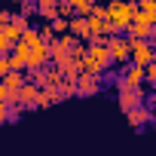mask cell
Listing matches in <instances>:
<instances>
[{"instance_id": "23", "label": "cell", "mask_w": 156, "mask_h": 156, "mask_svg": "<svg viewBox=\"0 0 156 156\" xmlns=\"http://www.w3.org/2000/svg\"><path fill=\"white\" fill-rule=\"evenodd\" d=\"M52 28H55V34L61 37V34H67V31H70V19H55V22H52Z\"/></svg>"}, {"instance_id": "1", "label": "cell", "mask_w": 156, "mask_h": 156, "mask_svg": "<svg viewBox=\"0 0 156 156\" xmlns=\"http://www.w3.org/2000/svg\"><path fill=\"white\" fill-rule=\"evenodd\" d=\"M138 0H110L107 3V19L113 25V34H126V28L135 22Z\"/></svg>"}, {"instance_id": "28", "label": "cell", "mask_w": 156, "mask_h": 156, "mask_svg": "<svg viewBox=\"0 0 156 156\" xmlns=\"http://www.w3.org/2000/svg\"><path fill=\"white\" fill-rule=\"evenodd\" d=\"M9 3H22V0H9Z\"/></svg>"}, {"instance_id": "25", "label": "cell", "mask_w": 156, "mask_h": 156, "mask_svg": "<svg viewBox=\"0 0 156 156\" xmlns=\"http://www.w3.org/2000/svg\"><path fill=\"white\" fill-rule=\"evenodd\" d=\"M12 19H16V12H12V9H0V28H9V25H12Z\"/></svg>"}, {"instance_id": "30", "label": "cell", "mask_w": 156, "mask_h": 156, "mask_svg": "<svg viewBox=\"0 0 156 156\" xmlns=\"http://www.w3.org/2000/svg\"><path fill=\"white\" fill-rule=\"evenodd\" d=\"M153 129H156V116H153Z\"/></svg>"}, {"instance_id": "16", "label": "cell", "mask_w": 156, "mask_h": 156, "mask_svg": "<svg viewBox=\"0 0 156 156\" xmlns=\"http://www.w3.org/2000/svg\"><path fill=\"white\" fill-rule=\"evenodd\" d=\"M58 89H61V95H64V98H76V76L64 73V80L58 83Z\"/></svg>"}, {"instance_id": "17", "label": "cell", "mask_w": 156, "mask_h": 156, "mask_svg": "<svg viewBox=\"0 0 156 156\" xmlns=\"http://www.w3.org/2000/svg\"><path fill=\"white\" fill-rule=\"evenodd\" d=\"M16 70V61H12V52H0V80H3L6 73Z\"/></svg>"}, {"instance_id": "4", "label": "cell", "mask_w": 156, "mask_h": 156, "mask_svg": "<svg viewBox=\"0 0 156 156\" xmlns=\"http://www.w3.org/2000/svg\"><path fill=\"white\" fill-rule=\"evenodd\" d=\"M129 40H132V64H150L156 40H141V37H129Z\"/></svg>"}, {"instance_id": "14", "label": "cell", "mask_w": 156, "mask_h": 156, "mask_svg": "<svg viewBox=\"0 0 156 156\" xmlns=\"http://www.w3.org/2000/svg\"><path fill=\"white\" fill-rule=\"evenodd\" d=\"M89 28H92V34H113V25H110V19L107 16H89Z\"/></svg>"}, {"instance_id": "9", "label": "cell", "mask_w": 156, "mask_h": 156, "mask_svg": "<svg viewBox=\"0 0 156 156\" xmlns=\"http://www.w3.org/2000/svg\"><path fill=\"white\" fill-rule=\"evenodd\" d=\"M40 89H43V86H37V83H31V80H28V83H25L19 92H16V95H19V104H22L25 110H31V107L37 110V98H40Z\"/></svg>"}, {"instance_id": "2", "label": "cell", "mask_w": 156, "mask_h": 156, "mask_svg": "<svg viewBox=\"0 0 156 156\" xmlns=\"http://www.w3.org/2000/svg\"><path fill=\"white\" fill-rule=\"evenodd\" d=\"M107 67H113L110 46H107V43H89V49H86V58H83V70L104 76V70H107Z\"/></svg>"}, {"instance_id": "7", "label": "cell", "mask_w": 156, "mask_h": 156, "mask_svg": "<svg viewBox=\"0 0 156 156\" xmlns=\"http://www.w3.org/2000/svg\"><path fill=\"white\" fill-rule=\"evenodd\" d=\"M153 110L147 107V104H138V107H132V110H126V119H129V126L132 129H144V126H153Z\"/></svg>"}, {"instance_id": "8", "label": "cell", "mask_w": 156, "mask_h": 156, "mask_svg": "<svg viewBox=\"0 0 156 156\" xmlns=\"http://www.w3.org/2000/svg\"><path fill=\"white\" fill-rule=\"evenodd\" d=\"M119 76L132 86V89H141V83L147 80V70H144V64H119Z\"/></svg>"}, {"instance_id": "5", "label": "cell", "mask_w": 156, "mask_h": 156, "mask_svg": "<svg viewBox=\"0 0 156 156\" xmlns=\"http://www.w3.org/2000/svg\"><path fill=\"white\" fill-rule=\"evenodd\" d=\"M101 92V76L98 73H89L83 70L80 76H76V98H92Z\"/></svg>"}, {"instance_id": "29", "label": "cell", "mask_w": 156, "mask_h": 156, "mask_svg": "<svg viewBox=\"0 0 156 156\" xmlns=\"http://www.w3.org/2000/svg\"><path fill=\"white\" fill-rule=\"evenodd\" d=\"M153 61H156V49H153Z\"/></svg>"}, {"instance_id": "10", "label": "cell", "mask_w": 156, "mask_h": 156, "mask_svg": "<svg viewBox=\"0 0 156 156\" xmlns=\"http://www.w3.org/2000/svg\"><path fill=\"white\" fill-rule=\"evenodd\" d=\"M116 104H119L122 113L132 110V107H138V104H144V89H126V92H116Z\"/></svg>"}, {"instance_id": "19", "label": "cell", "mask_w": 156, "mask_h": 156, "mask_svg": "<svg viewBox=\"0 0 156 156\" xmlns=\"http://www.w3.org/2000/svg\"><path fill=\"white\" fill-rule=\"evenodd\" d=\"M19 16H25V19L37 16V0H22L19 3Z\"/></svg>"}, {"instance_id": "20", "label": "cell", "mask_w": 156, "mask_h": 156, "mask_svg": "<svg viewBox=\"0 0 156 156\" xmlns=\"http://www.w3.org/2000/svg\"><path fill=\"white\" fill-rule=\"evenodd\" d=\"M92 3H95V0H70V6L76 9V16H89L92 12Z\"/></svg>"}, {"instance_id": "6", "label": "cell", "mask_w": 156, "mask_h": 156, "mask_svg": "<svg viewBox=\"0 0 156 156\" xmlns=\"http://www.w3.org/2000/svg\"><path fill=\"white\" fill-rule=\"evenodd\" d=\"M52 61V52H49V43H34L31 46V55H28V70H37V67H46Z\"/></svg>"}, {"instance_id": "27", "label": "cell", "mask_w": 156, "mask_h": 156, "mask_svg": "<svg viewBox=\"0 0 156 156\" xmlns=\"http://www.w3.org/2000/svg\"><path fill=\"white\" fill-rule=\"evenodd\" d=\"M3 122H6V113H3V110H0V126H3Z\"/></svg>"}, {"instance_id": "26", "label": "cell", "mask_w": 156, "mask_h": 156, "mask_svg": "<svg viewBox=\"0 0 156 156\" xmlns=\"http://www.w3.org/2000/svg\"><path fill=\"white\" fill-rule=\"evenodd\" d=\"M144 70H147V83H150V86H156V61L144 64Z\"/></svg>"}, {"instance_id": "13", "label": "cell", "mask_w": 156, "mask_h": 156, "mask_svg": "<svg viewBox=\"0 0 156 156\" xmlns=\"http://www.w3.org/2000/svg\"><path fill=\"white\" fill-rule=\"evenodd\" d=\"M37 16L46 22H55L58 19V0H37Z\"/></svg>"}, {"instance_id": "15", "label": "cell", "mask_w": 156, "mask_h": 156, "mask_svg": "<svg viewBox=\"0 0 156 156\" xmlns=\"http://www.w3.org/2000/svg\"><path fill=\"white\" fill-rule=\"evenodd\" d=\"M0 83H3L6 89H12V92H19L25 83H28V76H25V70H12V73H6L3 76V80H0Z\"/></svg>"}, {"instance_id": "21", "label": "cell", "mask_w": 156, "mask_h": 156, "mask_svg": "<svg viewBox=\"0 0 156 156\" xmlns=\"http://www.w3.org/2000/svg\"><path fill=\"white\" fill-rule=\"evenodd\" d=\"M25 76L31 83H37V86H46V70L43 67H37V70H25Z\"/></svg>"}, {"instance_id": "3", "label": "cell", "mask_w": 156, "mask_h": 156, "mask_svg": "<svg viewBox=\"0 0 156 156\" xmlns=\"http://www.w3.org/2000/svg\"><path fill=\"white\" fill-rule=\"evenodd\" d=\"M110 55H113V64H129L132 61V40L126 34H110Z\"/></svg>"}, {"instance_id": "24", "label": "cell", "mask_w": 156, "mask_h": 156, "mask_svg": "<svg viewBox=\"0 0 156 156\" xmlns=\"http://www.w3.org/2000/svg\"><path fill=\"white\" fill-rule=\"evenodd\" d=\"M12 49H16V43L6 37V31H3V28H0V52H12Z\"/></svg>"}, {"instance_id": "11", "label": "cell", "mask_w": 156, "mask_h": 156, "mask_svg": "<svg viewBox=\"0 0 156 156\" xmlns=\"http://www.w3.org/2000/svg\"><path fill=\"white\" fill-rule=\"evenodd\" d=\"M70 34L89 43V37H92V28H89V16H73V19H70Z\"/></svg>"}, {"instance_id": "18", "label": "cell", "mask_w": 156, "mask_h": 156, "mask_svg": "<svg viewBox=\"0 0 156 156\" xmlns=\"http://www.w3.org/2000/svg\"><path fill=\"white\" fill-rule=\"evenodd\" d=\"M37 31H40V40H43V43H52V40L58 37V34H55V28H52V22H43Z\"/></svg>"}, {"instance_id": "22", "label": "cell", "mask_w": 156, "mask_h": 156, "mask_svg": "<svg viewBox=\"0 0 156 156\" xmlns=\"http://www.w3.org/2000/svg\"><path fill=\"white\" fill-rule=\"evenodd\" d=\"M76 9L70 6V0H58V19H73Z\"/></svg>"}, {"instance_id": "12", "label": "cell", "mask_w": 156, "mask_h": 156, "mask_svg": "<svg viewBox=\"0 0 156 156\" xmlns=\"http://www.w3.org/2000/svg\"><path fill=\"white\" fill-rule=\"evenodd\" d=\"M135 19L156 25V0H138V12H135Z\"/></svg>"}]
</instances>
